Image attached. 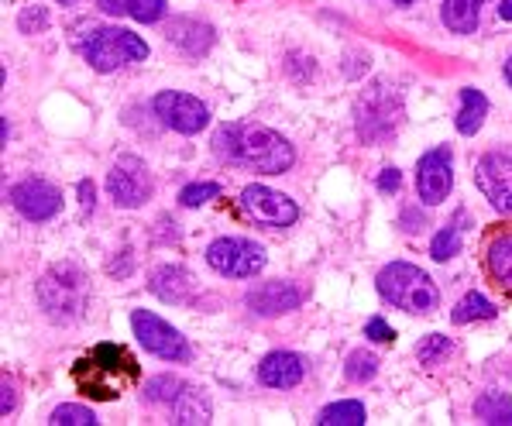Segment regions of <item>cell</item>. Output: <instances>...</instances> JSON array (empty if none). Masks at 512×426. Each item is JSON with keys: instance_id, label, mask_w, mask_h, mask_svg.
I'll return each instance as SVG.
<instances>
[{"instance_id": "obj_1", "label": "cell", "mask_w": 512, "mask_h": 426, "mask_svg": "<svg viewBox=\"0 0 512 426\" xmlns=\"http://www.w3.org/2000/svg\"><path fill=\"white\" fill-rule=\"evenodd\" d=\"M214 152L220 159L244 165V169L265 172V176H282L293 169L296 152L279 131L265 128V124L231 121L220 124L214 131Z\"/></svg>"}, {"instance_id": "obj_2", "label": "cell", "mask_w": 512, "mask_h": 426, "mask_svg": "<svg viewBox=\"0 0 512 426\" xmlns=\"http://www.w3.org/2000/svg\"><path fill=\"white\" fill-rule=\"evenodd\" d=\"M375 286L385 303H392L403 313H420V317H427L440 303V293L430 282V275L423 272L420 265H409V262H389L378 272Z\"/></svg>"}, {"instance_id": "obj_3", "label": "cell", "mask_w": 512, "mask_h": 426, "mask_svg": "<svg viewBox=\"0 0 512 426\" xmlns=\"http://www.w3.org/2000/svg\"><path fill=\"white\" fill-rule=\"evenodd\" d=\"M117 375L138 378V361L131 358L121 344H97L90 351V358H83L80 365H76V372H73L76 385H80L86 396H97V399L121 396L114 385L104 382V378H117Z\"/></svg>"}, {"instance_id": "obj_4", "label": "cell", "mask_w": 512, "mask_h": 426, "mask_svg": "<svg viewBox=\"0 0 512 426\" xmlns=\"http://www.w3.org/2000/svg\"><path fill=\"white\" fill-rule=\"evenodd\" d=\"M358 138L365 145H382L396 134V124L403 117V104H399V93L389 90L385 83H375L365 97L358 100Z\"/></svg>"}, {"instance_id": "obj_5", "label": "cell", "mask_w": 512, "mask_h": 426, "mask_svg": "<svg viewBox=\"0 0 512 426\" xmlns=\"http://www.w3.org/2000/svg\"><path fill=\"white\" fill-rule=\"evenodd\" d=\"M38 303L52 320H76L86 303V279L73 265H59L38 282Z\"/></svg>"}, {"instance_id": "obj_6", "label": "cell", "mask_w": 512, "mask_h": 426, "mask_svg": "<svg viewBox=\"0 0 512 426\" xmlns=\"http://www.w3.org/2000/svg\"><path fill=\"white\" fill-rule=\"evenodd\" d=\"M148 59L145 38H138L128 28H104L90 38L86 45V62H90L97 73H114V69L128 66V62Z\"/></svg>"}, {"instance_id": "obj_7", "label": "cell", "mask_w": 512, "mask_h": 426, "mask_svg": "<svg viewBox=\"0 0 512 426\" xmlns=\"http://www.w3.org/2000/svg\"><path fill=\"white\" fill-rule=\"evenodd\" d=\"M131 327H135L138 344L145 347L148 354H155V358L176 361V365H183V361L193 358L186 337L179 334L172 323H165L162 317H155L152 310H135V313H131Z\"/></svg>"}, {"instance_id": "obj_8", "label": "cell", "mask_w": 512, "mask_h": 426, "mask_svg": "<svg viewBox=\"0 0 512 426\" xmlns=\"http://www.w3.org/2000/svg\"><path fill=\"white\" fill-rule=\"evenodd\" d=\"M265 248L248 238H217L207 248V265L227 279H251L265 268Z\"/></svg>"}, {"instance_id": "obj_9", "label": "cell", "mask_w": 512, "mask_h": 426, "mask_svg": "<svg viewBox=\"0 0 512 426\" xmlns=\"http://www.w3.org/2000/svg\"><path fill=\"white\" fill-rule=\"evenodd\" d=\"M107 193L117 207L138 210L145 207V200L152 196V176H148V165L135 159V155H121L107 172Z\"/></svg>"}, {"instance_id": "obj_10", "label": "cell", "mask_w": 512, "mask_h": 426, "mask_svg": "<svg viewBox=\"0 0 512 426\" xmlns=\"http://www.w3.org/2000/svg\"><path fill=\"white\" fill-rule=\"evenodd\" d=\"M241 210L255 220L258 227H269V231H282V227H293L299 220V207L289 200L286 193H275L269 186H244L241 189Z\"/></svg>"}, {"instance_id": "obj_11", "label": "cell", "mask_w": 512, "mask_h": 426, "mask_svg": "<svg viewBox=\"0 0 512 426\" xmlns=\"http://www.w3.org/2000/svg\"><path fill=\"white\" fill-rule=\"evenodd\" d=\"M152 107H155V117H159L165 128H172L179 134H200L210 124L207 104H200L193 93L162 90L159 97L152 100Z\"/></svg>"}, {"instance_id": "obj_12", "label": "cell", "mask_w": 512, "mask_h": 426, "mask_svg": "<svg viewBox=\"0 0 512 426\" xmlns=\"http://www.w3.org/2000/svg\"><path fill=\"white\" fill-rule=\"evenodd\" d=\"M454 186V155L447 145L430 148L416 165V193L427 207H440Z\"/></svg>"}, {"instance_id": "obj_13", "label": "cell", "mask_w": 512, "mask_h": 426, "mask_svg": "<svg viewBox=\"0 0 512 426\" xmlns=\"http://www.w3.org/2000/svg\"><path fill=\"white\" fill-rule=\"evenodd\" d=\"M475 186L499 213H512V155L488 152L475 165Z\"/></svg>"}, {"instance_id": "obj_14", "label": "cell", "mask_w": 512, "mask_h": 426, "mask_svg": "<svg viewBox=\"0 0 512 426\" xmlns=\"http://www.w3.org/2000/svg\"><path fill=\"white\" fill-rule=\"evenodd\" d=\"M306 286H299V282H262V286H255L248 296H244V303H248V310L255 313V317H282V313H293L299 306L306 303Z\"/></svg>"}, {"instance_id": "obj_15", "label": "cell", "mask_w": 512, "mask_h": 426, "mask_svg": "<svg viewBox=\"0 0 512 426\" xmlns=\"http://www.w3.org/2000/svg\"><path fill=\"white\" fill-rule=\"evenodd\" d=\"M11 207L18 210L25 220L42 224V220H49L59 213L62 193L52 183H45V179H25V183L11 186Z\"/></svg>"}, {"instance_id": "obj_16", "label": "cell", "mask_w": 512, "mask_h": 426, "mask_svg": "<svg viewBox=\"0 0 512 426\" xmlns=\"http://www.w3.org/2000/svg\"><path fill=\"white\" fill-rule=\"evenodd\" d=\"M306 375V358L296 351H272L258 365V382L269 389H296Z\"/></svg>"}, {"instance_id": "obj_17", "label": "cell", "mask_w": 512, "mask_h": 426, "mask_svg": "<svg viewBox=\"0 0 512 426\" xmlns=\"http://www.w3.org/2000/svg\"><path fill=\"white\" fill-rule=\"evenodd\" d=\"M152 293L165 299V303H176V306H186L196 299V282L186 268L179 265H162L152 272Z\"/></svg>"}, {"instance_id": "obj_18", "label": "cell", "mask_w": 512, "mask_h": 426, "mask_svg": "<svg viewBox=\"0 0 512 426\" xmlns=\"http://www.w3.org/2000/svg\"><path fill=\"white\" fill-rule=\"evenodd\" d=\"M165 38H169L176 49H183L189 55H200L214 45V28L203 25V21H193V18H176L169 25V35Z\"/></svg>"}, {"instance_id": "obj_19", "label": "cell", "mask_w": 512, "mask_h": 426, "mask_svg": "<svg viewBox=\"0 0 512 426\" xmlns=\"http://www.w3.org/2000/svg\"><path fill=\"white\" fill-rule=\"evenodd\" d=\"M165 0H100V11L117 14V18H131L141 25H152V21L165 18Z\"/></svg>"}, {"instance_id": "obj_20", "label": "cell", "mask_w": 512, "mask_h": 426, "mask_svg": "<svg viewBox=\"0 0 512 426\" xmlns=\"http://www.w3.org/2000/svg\"><path fill=\"white\" fill-rule=\"evenodd\" d=\"M485 258H488V272H492V279L512 293V227L509 231H499L492 241H488Z\"/></svg>"}, {"instance_id": "obj_21", "label": "cell", "mask_w": 512, "mask_h": 426, "mask_svg": "<svg viewBox=\"0 0 512 426\" xmlns=\"http://www.w3.org/2000/svg\"><path fill=\"white\" fill-rule=\"evenodd\" d=\"M172 423H210V399L193 385H183V392L172 402Z\"/></svg>"}, {"instance_id": "obj_22", "label": "cell", "mask_w": 512, "mask_h": 426, "mask_svg": "<svg viewBox=\"0 0 512 426\" xmlns=\"http://www.w3.org/2000/svg\"><path fill=\"white\" fill-rule=\"evenodd\" d=\"M485 0H444V7H440V18H444V25L454 31V35H475L478 28V7H482Z\"/></svg>"}, {"instance_id": "obj_23", "label": "cell", "mask_w": 512, "mask_h": 426, "mask_svg": "<svg viewBox=\"0 0 512 426\" xmlns=\"http://www.w3.org/2000/svg\"><path fill=\"white\" fill-rule=\"evenodd\" d=\"M488 117V100L482 90L464 86L461 90V110H458V131L461 134H478Z\"/></svg>"}, {"instance_id": "obj_24", "label": "cell", "mask_w": 512, "mask_h": 426, "mask_svg": "<svg viewBox=\"0 0 512 426\" xmlns=\"http://www.w3.org/2000/svg\"><path fill=\"white\" fill-rule=\"evenodd\" d=\"M317 423L320 426H365L368 413L358 399H344V402H330L327 409H320Z\"/></svg>"}, {"instance_id": "obj_25", "label": "cell", "mask_w": 512, "mask_h": 426, "mask_svg": "<svg viewBox=\"0 0 512 426\" xmlns=\"http://www.w3.org/2000/svg\"><path fill=\"white\" fill-rule=\"evenodd\" d=\"M475 416L482 423H509L512 426V399L499 389H488L475 399Z\"/></svg>"}, {"instance_id": "obj_26", "label": "cell", "mask_w": 512, "mask_h": 426, "mask_svg": "<svg viewBox=\"0 0 512 426\" xmlns=\"http://www.w3.org/2000/svg\"><path fill=\"white\" fill-rule=\"evenodd\" d=\"M464 213H458V220L454 224H447L444 231L437 234V238L430 241V255L433 262H451L454 255H461V244H464V227H461Z\"/></svg>"}, {"instance_id": "obj_27", "label": "cell", "mask_w": 512, "mask_h": 426, "mask_svg": "<svg viewBox=\"0 0 512 426\" xmlns=\"http://www.w3.org/2000/svg\"><path fill=\"white\" fill-rule=\"evenodd\" d=\"M454 323H471V320H495V306L488 303L482 293H468L461 299L458 306H454L451 313Z\"/></svg>"}, {"instance_id": "obj_28", "label": "cell", "mask_w": 512, "mask_h": 426, "mask_svg": "<svg viewBox=\"0 0 512 426\" xmlns=\"http://www.w3.org/2000/svg\"><path fill=\"white\" fill-rule=\"evenodd\" d=\"M183 385L186 382H179V378H172V375H159V378H152V382L145 385L141 399L152 402V406H172L179 392H183Z\"/></svg>"}, {"instance_id": "obj_29", "label": "cell", "mask_w": 512, "mask_h": 426, "mask_svg": "<svg viewBox=\"0 0 512 426\" xmlns=\"http://www.w3.org/2000/svg\"><path fill=\"white\" fill-rule=\"evenodd\" d=\"M344 375H348V382H354V385L372 382V378L378 375V358L368 351H351L348 365H344Z\"/></svg>"}, {"instance_id": "obj_30", "label": "cell", "mask_w": 512, "mask_h": 426, "mask_svg": "<svg viewBox=\"0 0 512 426\" xmlns=\"http://www.w3.org/2000/svg\"><path fill=\"white\" fill-rule=\"evenodd\" d=\"M451 351H454V344L447 341L444 334H427L420 344H416V358H420V365H437V361H444Z\"/></svg>"}, {"instance_id": "obj_31", "label": "cell", "mask_w": 512, "mask_h": 426, "mask_svg": "<svg viewBox=\"0 0 512 426\" xmlns=\"http://www.w3.org/2000/svg\"><path fill=\"white\" fill-rule=\"evenodd\" d=\"M49 423L52 426H93L97 423V416H93V409H86V406H55L52 409V416H49Z\"/></svg>"}, {"instance_id": "obj_32", "label": "cell", "mask_w": 512, "mask_h": 426, "mask_svg": "<svg viewBox=\"0 0 512 426\" xmlns=\"http://www.w3.org/2000/svg\"><path fill=\"white\" fill-rule=\"evenodd\" d=\"M217 196H220L217 183H193V186H186L183 193H179V203H183V207H203V203L217 200Z\"/></svg>"}, {"instance_id": "obj_33", "label": "cell", "mask_w": 512, "mask_h": 426, "mask_svg": "<svg viewBox=\"0 0 512 426\" xmlns=\"http://www.w3.org/2000/svg\"><path fill=\"white\" fill-rule=\"evenodd\" d=\"M18 28L25 31V35H31V31H45L49 28V14H45V7H38V4H31L21 11V18H18Z\"/></svg>"}, {"instance_id": "obj_34", "label": "cell", "mask_w": 512, "mask_h": 426, "mask_svg": "<svg viewBox=\"0 0 512 426\" xmlns=\"http://www.w3.org/2000/svg\"><path fill=\"white\" fill-rule=\"evenodd\" d=\"M365 337L375 344H389V341H396V330H392L382 317H372L365 323Z\"/></svg>"}, {"instance_id": "obj_35", "label": "cell", "mask_w": 512, "mask_h": 426, "mask_svg": "<svg viewBox=\"0 0 512 426\" xmlns=\"http://www.w3.org/2000/svg\"><path fill=\"white\" fill-rule=\"evenodd\" d=\"M399 186H403V176H399V169H385L382 176H378V189H382V193H396Z\"/></svg>"}, {"instance_id": "obj_36", "label": "cell", "mask_w": 512, "mask_h": 426, "mask_svg": "<svg viewBox=\"0 0 512 426\" xmlns=\"http://www.w3.org/2000/svg\"><path fill=\"white\" fill-rule=\"evenodd\" d=\"M11 413H14V385L4 378V399H0V416H4V420H7V416H11Z\"/></svg>"}, {"instance_id": "obj_37", "label": "cell", "mask_w": 512, "mask_h": 426, "mask_svg": "<svg viewBox=\"0 0 512 426\" xmlns=\"http://www.w3.org/2000/svg\"><path fill=\"white\" fill-rule=\"evenodd\" d=\"M80 203H83V213H90L93 210V183H80Z\"/></svg>"}, {"instance_id": "obj_38", "label": "cell", "mask_w": 512, "mask_h": 426, "mask_svg": "<svg viewBox=\"0 0 512 426\" xmlns=\"http://www.w3.org/2000/svg\"><path fill=\"white\" fill-rule=\"evenodd\" d=\"M499 18H502V21H512V0H502V7H499Z\"/></svg>"}, {"instance_id": "obj_39", "label": "cell", "mask_w": 512, "mask_h": 426, "mask_svg": "<svg viewBox=\"0 0 512 426\" xmlns=\"http://www.w3.org/2000/svg\"><path fill=\"white\" fill-rule=\"evenodd\" d=\"M506 83L512 86V55H509V62H506Z\"/></svg>"}, {"instance_id": "obj_40", "label": "cell", "mask_w": 512, "mask_h": 426, "mask_svg": "<svg viewBox=\"0 0 512 426\" xmlns=\"http://www.w3.org/2000/svg\"><path fill=\"white\" fill-rule=\"evenodd\" d=\"M396 4H399V7H406V4H413V0H396Z\"/></svg>"}, {"instance_id": "obj_41", "label": "cell", "mask_w": 512, "mask_h": 426, "mask_svg": "<svg viewBox=\"0 0 512 426\" xmlns=\"http://www.w3.org/2000/svg\"><path fill=\"white\" fill-rule=\"evenodd\" d=\"M59 4H76V0H59Z\"/></svg>"}]
</instances>
